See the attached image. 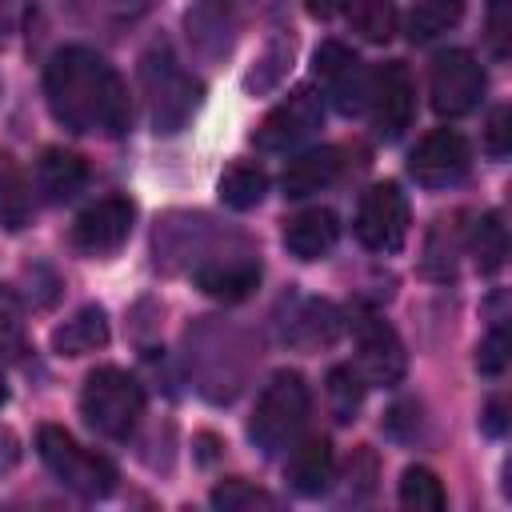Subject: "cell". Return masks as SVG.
<instances>
[{
    "instance_id": "17",
    "label": "cell",
    "mask_w": 512,
    "mask_h": 512,
    "mask_svg": "<svg viewBox=\"0 0 512 512\" xmlns=\"http://www.w3.org/2000/svg\"><path fill=\"white\" fill-rule=\"evenodd\" d=\"M340 236V220L328 208H304L284 224V248L296 260H320Z\"/></svg>"
},
{
    "instance_id": "6",
    "label": "cell",
    "mask_w": 512,
    "mask_h": 512,
    "mask_svg": "<svg viewBox=\"0 0 512 512\" xmlns=\"http://www.w3.org/2000/svg\"><path fill=\"white\" fill-rule=\"evenodd\" d=\"M484 68L472 52L464 48H452V52H440L432 60V76H428V92H432V108L436 116H468L480 100H484Z\"/></svg>"
},
{
    "instance_id": "26",
    "label": "cell",
    "mask_w": 512,
    "mask_h": 512,
    "mask_svg": "<svg viewBox=\"0 0 512 512\" xmlns=\"http://www.w3.org/2000/svg\"><path fill=\"white\" fill-rule=\"evenodd\" d=\"M68 8L76 12V20L92 28H124L140 20L152 8V0H68Z\"/></svg>"
},
{
    "instance_id": "32",
    "label": "cell",
    "mask_w": 512,
    "mask_h": 512,
    "mask_svg": "<svg viewBox=\"0 0 512 512\" xmlns=\"http://www.w3.org/2000/svg\"><path fill=\"white\" fill-rule=\"evenodd\" d=\"M376 492V452L360 444L344 468V500H368Z\"/></svg>"
},
{
    "instance_id": "13",
    "label": "cell",
    "mask_w": 512,
    "mask_h": 512,
    "mask_svg": "<svg viewBox=\"0 0 512 512\" xmlns=\"http://www.w3.org/2000/svg\"><path fill=\"white\" fill-rule=\"evenodd\" d=\"M240 24H244V0H196L184 16L192 52L204 56V60L228 56V48L236 44Z\"/></svg>"
},
{
    "instance_id": "20",
    "label": "cell",
    "mask_w": 512,
    "mask_h": 512,
    "mask_svg": "<svg viewBox=\"0 0 512 512\" xmlns=\"http://www.w3.org/2000/svg\"><path fill=\"white\" fill-rule=\"evenodd\" d=\"M104 344H108V316L96 304L80 308L72 320H64L52 332V352H60V356H84V352H96Z\"/></svg>"
},
{
    "instance_id": "2",
    "label": "cell",
    "mask_w": 512,
    "mask_h": 512,
    "mask_svg": "<svg viewBox=\"0 0 512 512\" xmlns=\"http://www.w3.org/2000/svg\"><path fill=\"white\" fill-rule=\"evenodd\" d=\"M140 84H144V100H148V120L164 136L180 132L204 96L200 80L192 72H184V64L176 60L168 40H156L140 56Z\"/></svg>"
},
{
    "instance_id": "36",
    "label": "cell",
    "mask_w": 512,
    "mask_h": 512,
    "mask_svg": "<svg viewBox=\"0 0 512 512\" xmlns=\"http://www.w3.org/2000/svg\"><path fill=\"white\" fill-rule=\"evenodd\" d=\"M20 328H24L20 304H16V296L8 288H0V344H16L20 340Z\"/></svg>"
},
{
    "instance_id": "22",
    "label": "cell",
    "mask_w": 512,
    "mask_h": 512,
    "mask_svg": "<svg viewBox=\"0 0 512 512\" xmlns=\"http://www.w3.org/2000/svg\"><path fill=\"white\" fill-rule=\"evenodd\" d=\"M460 16H464V0H416L404 20V32L412 44H424V40H436L440 32L456 28Z\"/></svg>"
},
{
    "instance_id": "25",
    "label": "cell",
    "mask_w": 512,
    "mask_h": 512,
    "mask_svg": "<svg viewBox=\"0 0 512 512\" xmlns=\"http://www.w3.org/2000/svg\"><path fill=\"white\" fill-rule=\"evenodd\" d=\"M264 192H268V176H264V168L260 164H232L224 176H220V200L228 204V208H236V212H248V208H256L260 200H264Z\"/></svg>"
},
{
    "instance_id": "3",
    "label": "cell",
    "mask_w": 512,
    "mask_h": 512,
    "mask_svg": "<svg viewBox=\"0 0 512 512\" xmlns=\"http://www.w3.org/2000/svg\"><path fill=\"white\" fill-rule=\"evenodd\" d=\"M308 408H312V396H308L304 376L300 372H276L264 384V392L252 408V420H248V436L260 448V456L284 452L300 436Z\"/></svg>"
},
{
    "instance_id": "28",
    "label": "cell",
    "mask_w": 512,
    "mask_h": 512,
    "mask_svg": "<svg viewBox=\"0 0 512 512\" xmlns=\"http://www.w3.org/2000/svg\"><path fill=\"white\" fill-rule=\"evenodd\" d=\"M344 4H348L352 32H360L372 44L392 40V32H396V8H392V0H344Z\"/></svg>"
},
{
    "instance_id": "21",
    "label": "cell",
    "mask_w": 512,
    "mask_h": 512,
    "mask_svg": "<svg viewBox=\"0 0 512 512\" xmlns=\"http://www.w3.org/2000/svg\"><path fill=\"white\" fill-rule=\"evenodd\" d=\"M32 220V184L20 164L0 148V228L20 232Z\"/></svg>"
},
{
    "instance_id": "14",
    "label": "cell",
    "mask_w": 512,
    "mask_h": 512,
    "mask_svg": "<svg viewBox=\"0 0 512 512\" xmlns=\"http://www.w3.org/2000/svg\"><path fill=\"white\" fill-rule=\"evenodd\" d=\"M316 76L328 84V96L336 100V108H340L344 116H352V112H360V108L368 104L372 80H368L364 64L356 60V52H352L348 44L324 40V44L316 48Z\"/></svg>"
},
{
    "instance_id": "11",
    "label": "cell",
    "mask_w": 512,
    "mask_h": 512,
    "mask_svg": "<svg viewBox=\"0 0 512 512\" xmlns=\"http://www.w3.org/2000/svg\"><path fill=\"white\" fill-rule=\"evenodd\" d=\"M356 372L368 380V384H400L404 380V368H408V356H404V344L396 336V328L380 316H360L356 320Z\"/></svg>"
},
{
    "instance_id": "5",
    "label": "cell",
    "mask_w": 512,
    "mask_h": 512,
    "mask_svg": "<svg viewBox=\"0 0 512 512\" xmlns=\"http://www.w3.org/2000/svg\"><path fill=\"white\" fill-rule=\"evenodd\" d=\"M36 448H40V460L48 464V472L64 484V488H72L76 496H84V500H100V496H108L112 488H116V464L108 460V456H100V452H88V448H80L64 428H56V424H44L40 432H36Z\"/></svg>"
},
{
    "instance_id": "16",
    "label": "cell",
    "mask_w": 512,
    "mask_h": 512,
    "mask_svg": "<svg viewBox=\"0 0 512 512\" xmlns=\"http://www.w3.org/2000/svg\"><path fill=\"white\" fill-rule=\"evenodd\" d=\"M196 288L212 300H244L256 284H260V264L248 260V256H224V260H208V264H196L192 272Z\"/></svg>"
},
{
    "instance_id": "37",
    "label": "cell",
    "mask_w": 512,
    "mask_h": 512,
    "mask_svg": "<svg viewBox=\"0 0 512 512\" xmlns=\"http://www.w3.org/2000/svg\"><path fill=\"white\" fill-rule=\"evenodd\" d=\"M504 428H508V404H504V396H492L488 408H484V432L504 436Z\"/></svg>"
},
{
    "instance_id": "31",
    "label": "cell",
    "mask_w": 512,
    "mask_h": 512,
    "mask_svg": "<svg viewBox=\"0 0 512 512\" xmlns=\"http://www.w3.org/2000/svg\"><path fill=\"white\" fill-rule=\"evenodd\" d=\"M212 508L220 512H248V508H276V496L264 488H252L248 480H224L212 488Z\"/></svg>"
},
{
    "instance_id": "7",
    "label": "cell",
    "mask_w": 512,
    "mask_h": 512,
    "mask_svg": "<svg viewBox=\"0 0 512 512\" xmlns=\"http://www.w3.org/2000/svg\"><path fill=\"white\" fill-rule=\"evenodd\" d=\"M320 124H324V92L304 84L260 120V128L252 132V144L260 152H288L304 144Z\"/></svg>"
},
{
    "instance_id": "8",
    "label": "cell",
    "mask_w": 512,
    "mask_h": 512,
    "mask_svg": "<svg viewBox=\"0 0 512 512\" xmlns=\"http://www.w3.org/2000/svg\"><path fill=\"white\" fill-rule=\"evenodd\" d=\"M368 104H372V124L380 140H400L404 128L412 124L416 112V84L404 60H388L376 68L372 88H368Z\"/></svg>"
},
{
    "instance_id": "10",
    "label": "cell",
    "mask_w": 512,
    "mask_h": 512,
    "mask_svg": "<svg viewBox=\"0 0 512 512\" xmlns=\"http://www.w3.org/2000/svg\"><path fill=\"white\" fill-rule=\"evenodd\" d=\"M468 168H472L468 140L460 132H452V128L428 132L408 156V172L424 188H452V184H460L468 176Z\"/></svg>"
},
{
    "instance_id": "18",
    "label": "cell",
    "mask_w": 512,
    "mask_h": 512,
    "mask_svg": "<svg viewBox=\"0 0 512 512\" xmlns=\"http://www.w3.org/2000/svg\"><path fill=\"white\" fill-rule=\"evenodd\" d=\"M84 184H88V164H84L76 152H68V148H48V152L36 160V188L44 192L48 204L72 200Z\"/></svg>"
},
{
    "instance_id": "23",
    "label": "cell",
    "mask_w": 512,
    "mask_h": 512,
    "mask_svg": "<svg viewBox=\"0 0 512 512\" xmlns=\"http://www.w3.org/2000/svg\"><path fill=\"white\" fill-rule=\"evenodd\" d=\"M336 332H340V312L328 300H308L300 308V316L292 320L288 340L300 344V348H320V344H332Z\"/></svg>"
},
{
    "instance_id": "35",
    "label": "cell",
    "mask_w": 512,
    "mask_h": 512,
    "mask_svg": "<svg viewBox=\"0 0 512 512\" xmlns=\"http://www.w3.org/2000/svg\"><path fill=\"white\" fill-rule=\"evenodd\" d=\"M484 148H488V156H496V160L508 156V148H512L508 108H496V112H492V120H488V128H484Z\"/></svg>"
},
{
    "instance_id": "39",
    "label": "cell",
    "mask_w": 512,
    "mask_h": 512,
    "mask_svg": "<svg viewBox=\"0 0 512 512\" xmlns=\"http://www.w3.org/2000/svg\"><path fill=\"white\" fill-rule=\"evenodd\" d=\"M4 400H8V388H4V380H0V408H4Z\"/></svg>"
},
{
    "instance_id": "15",
    "label": "cell",
    "mask_w": 512,
    "mask_h": 512,
    "mask_svg": "<svg viewBox=\"0 0 512 512\" xmlns=\"http://www.w3.org/2000/svg\"><path fill=\"white\" fill-rule=\"evenodd\" d=\"M284 480L296 496H320L332 488L336 480V456H332V440L328 436H308L300 448H292L288 464H284Z\"/></svg>"
},
{
    "instance_id": "27",
    "label": "cell",
    "mask_w": 512,
    "mask_h": 512,
    "mask_svg": "<svg viewBox=\"0 0 512 512\" xmlns=\"http://www.w3.org/2000/svg\"><path fill=\"white\" fill-rule=\"evenodd\" d=\"M400 504L412 508V512H440L448 504L440 476L432 468H420V464L404 468V476H400Z\"/></svg>"
},
{
    "instance_id": "33",
    "label": "cell",
    "mask_w": 512,
    "mask_h": 512,
    "mask_svg": "<svg viewBox=\"0 0 512 512\" xmlns=\"http://www.w3.org/2000/svg\"><path fill=\"white\" fill-rule=\"evenodd\" d=\"M488 44L496 60L512 52V0H488Z\"/></svg>"
},
{
    "instance_id": "38",
    "label": "cell",
    "mask_w": 512,
    "mask_h": 512,
    "mask_svg": "<svg viewBox=\"0 0 512 512\" xmlns=\"http://www.w3.org/2000/svg\"><path fill=\"white\" fill-rule=\"evenodd\" d=\"M304 8H308L312 16H320V20H328V16H336V12L344 8V0H304Z\"/></svg>"
},
{
    "instance_id": "24",
    "label": "cell",
    "mask_w": 512,
    "mask_h": 512,
    "mask_svg": "<svg viewBox=\"0 0 512 512\" xmlns=\"http://www.w3.org/2000/svg\"><path fill=\"white\" fill-rule=\"evenodd\" d=\"M468 244H472V260H476V268H480L484 276H492V272L504 268V256H508V232H504V224H500L496 212L476 216V224H472V232H468Z\"/></svg>"
},
{
    "instance_id": "34",
    "label": "cell",
    "mask_w": 512,
    "mask_h": 512,
    "mask_svg": "<svg viewBox=\"0 0 512 512\" xmlns=\"http://www.w3.org/2000/svg\"><path fill=\"white\" fill-rule=\"evenodd\" d=\"M504 364H508V336H504V328L496 324V328L488 332V340L480 344V352H476V368H480L484 376H500Z\"/></svg>"
},
{
    "instance_id": "19",
    "label": "cell",
    "mask_w": 512,
    "mask_h": 512,
    "mask_svg": "<svg viewBox=\"0 0 512 512\" xmlns=\"http://www.w3.org/2000/svg\"><path fill=\"white\" fill-rule=\"evenodd\" d=\"M336 176H340V148H312V152H300L296 160H288L280 184H284V196L300 200V196L328 188Z\"/></svg>"
},
{
    "instance_id": "4",
    "label": "cell",
    "mask_w": 512,
    "mask_h": 512,
    "mask_svg": "<svg viewBox=\"0 0 512 512\" xmlns=\"http://www.w3.org/2000/svg\"><path fill=\"white\" fill-rule=\"evenodd\" d=\"M80 416L108 440H124L144 416V388L124 368H96L80 388Z\"/></svg>"
},
{
    "instance_id": "29",
    "label": "cell",
    "mask_w": 512,
    "mask_h": 512,
    "mask_svg": "<svg viewBox=\"0 0 512 512\" xmlns=\"http://www.w3.org/2000/svg\"><path fill=\"white\" fill-rule=\"evenodd\" d=\"M292 52H296V44H292V36H272L268 44H264V52H260V60H256V68L244 76V88L248 92H268V88H276L280 84V76L288 72V64H292Z\"/></svg>"
},
{
    "instance_id": "12",
    "label": "cell",
    "mask_w": 512,
    "mask_h": 512,
    "mask_svg": "<svg viewBox=\"0 0 512 512\" xmlns=\"http://www.w3.org/2000/svg\"><path fill=\"white\" fill-rule=\"evenodd\" d=\"M132 216H136L132 200H124V196H104V200L88 204V208L76 216V224H72V244H76L80 252H88V256H108V252H116V248L128 240Z\"/></svg>"
},
{
    "instance_id": "1",
    "label": "cell",
    "mask_w": 512,
    "mask_h": 512,
    "mask_svg": "<svg viewBox=\"0 0 512 512\" xmlns=\"http://www.w3.org/2000/svg\"><path fill=\"white\" fill-rule=\"evenodd\" d=\"M44 96L68 132L124 136L132 120L120 72L92 48H60L44 68Z\"/></svg>"
},
{
    "instance_id": "30",
    "label": "cell",
    "mask_w": 512,
    "mask_h": 512,
    "mask_svg": "<svg viewBox=\"0 0 512 512\" xmlns=\"http://www.w3.org/2000/svg\"><path fill=\"white\" fill-rule=\"evenodd\" d=\"M328 404H332V416L336 420H356L360 404H364V380L352 364H340L328 372Z\"/></svg>"
},
{
    "instance_id": "9",
    "label": "cell",
    "mask_w": 512,
    "mask_h": 512,
    "mask_svg": "<svg viewBox=\"0 0 512 512\" xmlns=\"http://www.w3.org/2000/svg\"><path fill=\"white\" fill-rule=\"evenodd\" d=\"M356 236L372 252H396L408 240V200L396 184H376L356 208Z\"/></svg>"
}]
</instances>
